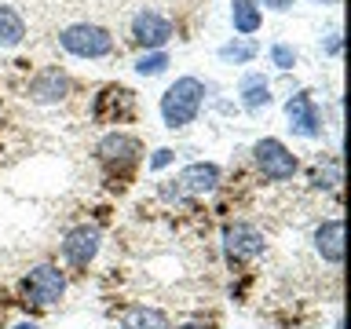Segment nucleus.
<instances>
[{
  "label": "nucleus",
  "instance_id": "obj_19",
  "mask_svg": "<svg viewBox=\"0 0 351 329\" xmlns=\"http://www.w3.org/2000/svg\"><path fill=\"white\" fill-rule=\"evenodd\" d=\"M271 66H278V70H293V66H296V48H289V44H271Z\"/></svg>",
  "mask_w": 351,
  "mask_h": 329
},
{
  "label": "nucleus",
  "instance_id": "obj_24",
  "mask_svg": "<svg viewBox=\"0 0 351 329\" xmlns=\"http://www.w3.org/2000/svg\"><path fill=\"white\" fill-rule=\"evenodd\" d=\"M11 329H37V322H19V326H11Z\"/></svg>",
  "mask_w": 351,
  "mask_h": 329
},
{
  "label": "nucleus",
  "instance_id": "obj_10",
  "mask_svg": "<svg viewBox=\"0 0 351 329\" xmlns=\"http://www.w3.org/2000/svg\"><path fill=\"white\" fill-rule=\"evenodd\" d=\"M26 95L33 99V103H40V106L62 103V99L70 95V73H66L62 66H44V70H37L29 77Z\"/></svg>",
  "mask_w": 351,
  "mask_h": 329
},
{
  "label": "nucleus",
  "instance_id": "obj_22",
  "mask_svg": "<svg viewBox=\"0 0 351 329\" xmlns=\"http://www.w3.org/2000/svg\"><path fill=\"white\" fill-rule=\"evenodd\" d=\"M260 8H278V11H285V8H293V0H260Z\"/></svg>",
  "mask_w": 351,
  "mask_h": 329
},
{
  "label": "nucleus",
  "instance_id": "obj_11",
  "mask_svg": "<svg viewBox=\"0 0 351 329\" xmlns=\"http://www.w3.org/2000/svg\"><path fill=\"white\" fill-rule=\"evenodd\" d=\"M219 186V164L213 161H194L176 175V191L180 194H213Z\"/></svg>",
  "mask_w": 351,
  "mask_h": 329
},
{
  "label": "nucleus",
  "instance_id": "obj_21",
  "mask_svg": "<svg viewBox=\"0 0 351 329\" xmlns=\"http://www.w3.org/2000/svg\"><path fill=\"white\" fill-rule=\"evenodd\" d=\"M326 51H329V55H340V33H337V29L326 37Z\"/></svg>",
  "mask_w": 351,
  "mask_h": 329
},
{
  "label": "nucleus",
  "instance_id": "obj_17",
  "mask_svg": "<svg viewBox=\"0 0 351 329\" xmlns=\"http://www.w3.org/2000/svg\"><path fill=\"white\" fill-rule=\"evenodd\" d=\"M260 55V48H256V40L252 37H234V40H227L223 48H219V59L223 62H234V66H245V62H252Z\"/></svg>",
  "mask_w": 351,
  "mask_h": 329
},
{
  "label": "nucleus",
  "instance_id": "obj_18",
  "mask_svg": "<svg viewBox=\"0 0 351 329\" xmlns=\"http://www.w3.org/2000/svg\"><path fill=\"white\" fill-rule=\"evenodd\" d=\"M165 70H169V55H165V51H143L136 59V73L139 77H158Z\"/></svg>",
  "mask_w": 351,
  "mask_h": 329
},
{
  "label": "nucleus",
  "instance_id": "obj_9",
  "mask_svg": "<svg viewBox=\"0 0 351 329\" xmlns=\"http://www.w3.org/2000/svg\"><path fill=\"white\" fill-rule=\"evenodd\" d=\"M263 252V234L252 223H227L223 227V256L227 263H249Z\"/></svg>",
  "mask_w": 351,
  "mask_h": 329
},
{
  "label": "nucleus",
  "instance_id": "obj_23",
  "mask_svg": "<svg viewBox=\"0 0 351 329\" xmlns=\"http://www.w3.org/2000/svg\"><path fill=\"white\" fill-rule=\"evenodd\" d=\"M180 329H213V326H205V322H186V326H180Z\"/></svg>",
  "mask_w": 351,
  "mask_h": 329
},
{
  "label": "nucleus",
  "instance_id": "obj_3",
  "mask_svg": "<svg viewBox=\"0 0 351 329\" xmlns=\"http://www.w3.org/2000/svg\"><path fill=\"white\" fill-rule=\"evenodd\" d=\"M252 161H256V169L263 172V180H271V183H285V180H293L296 169H300V161H296V154L285 147L282 139H256L252 143Z\"/></svg>",
  "mask_w": 351,
  "mask_h": 329
},
{
  "label": "nucleus",
  "instance_id": "obj_5",
  "mask_svg": "<svg viewBox=\"0 0 351 329\" xmlns=\"http://www.w3.org/2000/svg\"><path fill=\"white\" fill-rule=\"evenodd\" d=\"M22 296L37 307L59 304L66 296V274L55 267V263H37V267L22 278Z\"/></svg>",
  "mask_w": 351,
  "mask_h": 329
},
{
  "label": "nucleus",
  "instance_id": "obj_8",
  "mask_svg": "<svg viewBox=\"0 0 351 329\" xmlns=\"http://www.w3.org/2000/svg\"><path fill=\"white\" fill-rule=\"evenodd\" d=\"M132 40L139 44L143 51H165V44L172 40V19L161 15L154 8H143L136 19H132Z\"/></svg>",
  "mask_w": 351,
  "mask_h": 329
},
{
  "label": "nucleus",
  "instance_id": "obj_14",
  "mask_svg": "<svg viewBox=\"0 0 351 329\" xmlns=\"http://www.w3.org/2000/svg\"><path fill=\"white\" fill-rule=\"evenodd\" d=\"M230 26L241 37H252L263 26V8L260 0H230Z\"/></svg>",
  "mask_w": 351,
  "mask_h": 329
},
{
  "label": "nucleus",
  "instance_id": "obj_16",
  "mask_svg": "<svg viewBox=\"0 0 351 329\" xmlns=\"http://www.w3.org/2000/svg\"><path fill=\"white\" fill-rule=\"evenodd\" d=\"M26 40V19L11 4H0V48H19Z\"/></svg>",
  "mask_w": 351,
  "mask_h": 329
},
{
  "label": "nucleus",
  "instance_id": "obj_7",
  "mask_svg": "<svg viewBox=\"0 0 351 329\" xmlns=\"http://www.w3.org/2000/svg\"><path fill=\"white\" fill-rule=\"evenodd\" d=\"M99 245H103V234H99V227L95 223H77V227H70L62 234V245H59V252H62V260L70 263V267H88L95 256H99Z\"/></svg>",
  "mask_w": 351,
  "mask_h": 329
},
{
  "label": "nucleus",
  "instance_id": "obj_1",
  "mask_svg": "<svg viewBox=\"0 0 351 329\" xmlns=\"http://www.w3.org/2000/svg\"><path fill=\"white\" fill-rule=\"evenodd\" d=\"M202 106H205V84L197 81V77H176V81L165 88V95H161V121H165V128H186V125H194L197 114H202Z\"/></svg>",
  "mask_w": 351,
  "mask_h": 329
},
{
  "label": "nucleus",
  "instance_id": "obj_13",
  "mask_svg": "<svg viewBox=\"0 0 351 329\" xmlns=\"http://www.w3.org/2000/svg\"><path fill=\"white\" fill-rule=\"evenodd\" d=\"M238 95H241V106L249 114H260L263 106H271V84L263 73H245L238 81Z\"/></svg>",
  "mask_w": 351,
  "mask_h": 329
},
{
  "label": "nucleus",
  "instance_id": "obj_6",
  "mask_svg": "<svg viewBox=\"0 0 351 329\" xmlns=\"http://www.w3.org/2000/svg\"><path fill=\"white\" fill-rule=\"evenodd\" d=\"M285 117H289V132L300 139H322V110H318L311 92H296L285 99Z\"/></svg>",
  "mask_w": 351,
  "mask_h": 329
},
{
  "label": "nucleus",
  "instance_id": "obj_12",
  "mask_svg": "<svg viewBox=\"0 0 351 329\" xmlns=\"http://www.w3.org/2000/svg\"><path fill=\"white\" fill-rule=\"evenodd\" d=\"M311 241H315V252L326 263H333V267L344 263V219H326V223H318Z\"/></svg>",
  "mask_w": 351,
  "mask_h": 329
},
{
  "label": "nucleus",
  "instance_id": "obj_4",
  "mask_svg": "<svg viewBox=\"0 0 351 329\" xmlns=\"http://www.w3.org/2000/svg\"><path fill=\"white\" fill-rule=\"evenodd\" d=\"M95 158L103 161L110 172L125 175V172H132V169L139 164V158H143V143H139L136 136H128V132H110V136L99 139Z\"/></svg>",
  "mask_w": 351,
  "mask_h": 329
},
{
  "label": "nucleus",
  "instance_id": "obj_15",
  "mask_svg": "<svg viewBox=\"0 0 351 329\" xmlns=\"http://www.w3.org/2000/svg\"><path fill=\"white\" fill-rule=\"evenodd\" d=\"M121 329H172L169 315L161 307H147V304H136L121 315Z\"/></svg>",
  "mask_w": 351,
  "mask_h": 329
},
{
  "label": "nucleus",
  "instance_id": "obj_20",
  "mask_svg": "<svg viewBox=\"0 0 351 329\" xmlns=\"http://www.w3.org/2000/svg\"><path fill=\"white\" fill-rule=\"evenodd\" d=\"M176 154L169 147H161V150H154V158H150V169H165V164H172Z\"/></svg>",
  "mask_w": 351,
  "mask_h": 329
},
{
  "label": "nucleus",
  "instance_id": "obj_2",
  "mask_svg": "<svg viewBox=\"0 0 351 329\" xmlns=\"http://www.w3.org/2000/svg\"><path fill=\"white\" fill-rule=\"evenodd\" d=\"M62 51H70L73 59H106L114 51V33L95 22H73L59 33Z\"/></svg>",
  "mask_w": 351,
  "mask_h": 329
}]
</instances>
